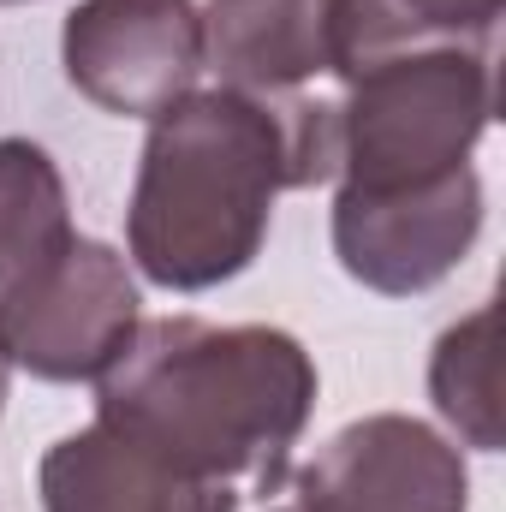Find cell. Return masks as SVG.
I'll use <instances>...</instances> for the list:
<instances>
[{"label": "cell", "instance_id": "obj_1", "mask_svg": "<svg viewBox=\"0 0 506 512\" xmlns=\"http://www.w3.org/2000/svg\"><path fill=\"white\" fill-rule=\"evenodd\" d=\"M340 167L334 102L191 90L149 120L126 215L131 268L167 292H209L256 262L280 191Z\"/></svg>", "mask_w": 506, "mask_h": 512}, {"label": "cell", "instance_id": "obj_2", "mask_svg": "<svg viewBox=\"0 0 506 512\" xmlns=\"http://www.w3.org/2000/svg\"><path fill=\"white\" fill-rule=\"evenodd\" d=\"M316 405V364L286 328L155 316L96 376V423L155 465L274 495Z\"/></svg>", "mask_w": 506, "mask_h": 512}, {"label": "cell", "instance_id": "obj_3", "mask_svg": "<svg viewBox=\"0 0 506 512\" xmlns=\"http://www.w3.org/2000/svg\"><path fill=\"white\" fill-rule=\"evenodd\" d=\"M495 120V48H423L376 60L346 78L334 102L340 126V191L381 197L435 185L471 167L477 137Z\"/></svg>", "mask_w": 506, "mask_h": 512}, {"label": "cell", "instance_id": "obj_4", "mask_svg": "<svg viewBox=\"0 0 506 512\" xmlns=\"http://www.w3.org/2000/svg\"><path fill=\"white\" fill-rule=\"evenodd\" d=\"M137 280L102 239H72L18 298L0 304V352L42 382H96L137 334Z\"/></svg>", "mask_w": 506, "mask_h": 512}, {"label": "cell", "instance_id": "obj_5", "mask_svg": "<svg viewBox=\"0 0 506 512\" xmlns=\"http://www.w3.org/2000/svg\"><path fill=\"white\" fill-rule=\"evenodd\" d=\"M60 66L78 96L120 120H155L203 78L197 0H78L60 30Z\"/></svg>", "mask_w": 506, "mask_h": 512}, {"label": "cell", "instance_id": "obj_6", "mask_svg": "<svg viewBox=\"0 0 506 512\" xmlns=\"http://www.w3.org/2000/svg\"><path fill=\"white\" fill-rule=\"evenodd\" d=\"M483 233V179L459 167L435 185L334 197V256L340 268L381 298H411L441 286Z\"/></svg>", "mask_w": 506, "mask_h": 512}, {"label": "cell", "instance_id": "obj_7", "mask_svg": "<svg viewBox=\"0 0 506 512\" xmlns=\"http://www.w3.org/2000/svg\"><path fill=\"white\" fill-rule=\"evenodd\" d=\"M292 512H471V471L429 423L376 411L298 471Z\"/></svg>", "mask_w": 506, "mask_h": 512}, {"label": "cell", "instance_id": "obj_8", "mask_svg": "<svg viewBox=\"0 0 506 512\" xmlns=\"http://www.w3.org/2000/svg\"><path fill=\"white\" fill-rule=\"evenodd\" d=\"M36 489H42V512H233L239 507V489L179 477V471L155 465L149 453H137L131 441H120L102 423L60 435L42 453Z\"/></svg>", "mask_w": 506, "mask_h": 512}, {"label": "cell", "instance_id": "obj_9", "mask_svg": "<svg viewBox=\"0 0 506 512\" xmlns=\"http://www.w3.org/2000/svg\"><path fill=\"white\" fill-rule=\"evenodd\" d=\"M203 66H215L227 90L292 96L328 72V0H209Z\"/></svg>", "mask_w": 506, "mask_h": 512}, {"label": "cell", "instance_id": "obj_10", "mask_svg": "<svg viewBox=\"0 0 506 512\" xmlns=\"http://www.w3.org/2000/svg\"><path fill=\"white\" fill-rule=\"evenodd\" d=\"M501 0H328V72L358 78L423 48H495Z\"/></svg>", "mask_w": 506, "mask_h": 512}, {"label": "cell", "instance_id": "obj_11", "mask_svg": "<svg viewBox=\"0 0 506 512\" xmlns=\"http://www.w3.org/2000/svg\"><path fill=\"white\" fill-rule=\"evenodd\" d=\"M72 239L78 227L54 155L30 137H0V304L18 298Z\"/></svg>", "mask_w": 506, "mask_h": 512}, {"label": "cell", "instance_id": "obj_12", "mask_svg": "<svg viewBox=\"0 0 506 512\" xmlns=\"http://www.w3.org/2000/svg\"><path fill=\"white\" fill-rule=\"evenodd\" d=\"M429 399L459 429L465 447L495 453L501 447V310L477 304L459 316L429 358Z\"/></svg>", "mask_w": 506, "mask_h": 512}, {"label": "cell", "instance_id": "obj_13", "mask_svg": "<svg viewBox=\"0 0 506 512\" xmlns=\"http://www.w3.org/2000/svg\"><path fill=\"white\" fill-rule=\"evenodd\" d=\"M6 382H12V358L0 352V405H6Z\"/></svg>", "mask_w": 506, "mask_h": 512}, {"label": "cell", "instance_id": "obj_14", "mask_svg": "<svg viewBox=\"0 0 506 512\" xmlns=\"http://www.w3.org/2000/svg\"><path fill=\"white\" fill-rule=\"evenodd\" d=\"M0 6H18V0H0Z\"/></svg>", "mask_w": 506, "mask_h": 512}, {"label": "cell", "instance_id": "obj_15", "mask_svg": "<svg viewBox=\"0 0 506 512\" xmlns=\"http://www.w3.org/2000/svg\"><path fill=\"white\" fill-rule=\"evenodd\" d=\"M274 512H292V507H274Z\"/></svg>", "mask_w": 506, "mask_h": 512}]
</instances>
